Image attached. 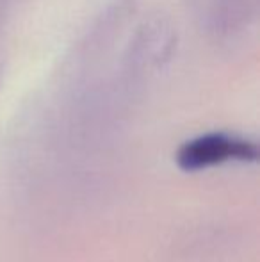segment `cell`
Wrapping results in <instances>:
<instances>
[{
	"label": "cell",
	"mask_w": 260,
	"mask_h": 262,
	"mask_svg": "<svg viewBox=\"0 0 260 262\" xmlns=\"http://www.w3.org/2000/svg\"><path fill=\"white\" fill-rule=\"evenodd\" d=\"M258 156L257 146L251 141L232 138L228 134L214 132L187 141L178 150L177 162L185 171H196L208 166L221 164L228 159L237 161H255Z\"/></svg>",
	"instance_id": "6da1fadb"
}]
</instances>
